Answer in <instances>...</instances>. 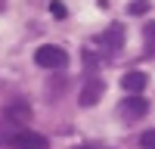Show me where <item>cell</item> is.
<instances>
[{"mask_svg":"<svg viewBox=\"0 0 155 149\" xmlns=\"http://www.w3.org/2000/svg\"><path fill=\"white\" fill-rule=\"evenodd\" d=\"M34 62L41 68H65L68 65V53L62 47H56V44H44V47H37Z\"/></svg>","mask_w":155,"mask_h":149,"instance_id":"cell-1","label":"cell"},{"mask_svg":"<svg viewBox=\"0 0 155 149\" xmlns=\"http://www.w3.org/2000/svg\"><path fill=\"white\" fill-rule=\"evenodd\" d=\"M146 112H149V103H146L143 96H134V93H130V96H124L121 103H118V115H121L124 121H140Z\"/></svg>","mask_w":155,"mask_h":149,"instance_id":"cell-2","label":"cell"},{"mask_svg":"<svg viewBox=\"0 0 155 149\" xmlns=\"http://www.w3.org/2000/svg\"><path fill=\"white\" fill-rule=\"evenodd\" d=\"M124 37H127V34H124V25H121V22H112L109 28H106V34L99 37V44L106 47L109 53H118V50L124 47Z\"/></svg>","mask_w":155,"mask_h":149,"instance_id":"cell-3","label":"cell"},{"mask_svg":"<svg viewBox=\"0 0 155 149\" xmlns=\"http://www.w3.org/2000/svg\"><path fill=\"white\" fill-rule=\"evenodd\" d=\"M102 93H106V84H102L99 78H90L84 87H81V106H96Z\"/></svg>","mask_w":155,"mask_h":149,"instance_id":"cell-4","label":"cell"},{"mask_svg":"<svg viewBox=\"0 0 155 149\" xmlns=\"http://www.w3.org/2000/svg\"><path fill=\"white\" fill-rule=\"evenodd\" d=\"M16 149H50V143H47V137H41V134H34V131H22L16 140Z\"/></svg>","mask_w":155,"mask_h":149,"instance_id":"cell-5","label":"cell"},{"mask_svg":"<svg viewBox=\"0 0 155 149\" xmlns=\"http://www.w3.org/2000/svg\"><path fill=\"white\" fill-rule=\"evenodd\" d=\"M146 84H149V78H146V71H127L124 78H121V87L127 93H134V96H140L146 90Z\"/></svg>","mask_w":155,"mask_h":149,"instance_id":"cell-6","label":"cell"},{"mask_svg":"<svg viewBox=\"0 0 155 149\" xmlns=\"http://www.w3.org/2000/svg\"><path fill=\"white\" fill-rule=\"evenodd\" d=\"M6 118H9L12 124H28V121H31V106L12 103V106H6Z\"/></svg>","mask_w":155,"mask_h":149,"instance_id":"cell-7","label":"cell"},{"mask_svg":"<svg viewBox=\"0 0 155 149\" xmlns=\"http://www.w3.org/2000/svg\"><path fill=\"white\" fill-rule=\"evenodd\" d=\"M143 53L149 59H155V22H149L143 28Z\"/></svg>","mask_w":155,"mask_h":149,"instance_id":"cell-8","label":"cell"},{"mask_svg":"<svg viewBox=\"0 0 155 149\" xmlns=\"http://www.w3.org/2000/svg\"><path fill=\"white\" fill-rule=\"evenodd\" d=\"M146 9H149V0H130V6H127L130 16H143Z\"/></svg>","mask_w":155,"mask_h":149,"instance_id":"cell-9","label":"cell"},{"mask_svg":"<svg viewBox=\"0 0 155 149\" xmlns=\"http://www.w3.org/2000/svg\"><path fill=\"white\" fill-rule=\"evenodd\" d=\"M50 12H53V19H65V3H62V0H50Z\"/></svg>","mask_w":155,"mask_h":149,"instance_id":"cell-10","label":"cell"},{"mask_svg":"<svg viewBox=\"0 0 155 149\" xmlns=\"http://www.w3.org/2000/svg\"><path fill=\"white\" fill-rule=\"evenodd\" d=\"M140 146H143V149H155V127H152V131H143Z\"/></svg>","mask_w":155,"mask_h":149,"instance_id":"cell-11","label":"cell"},{"mask_svg":"<svg viewBox=\"0 0 155 149\" xmlns=\"http://www.w3.org/2000/svg\"><path fill=\"white\" fill-rule=\"evenodd\" d=\"M3 9H6V0H0V12H3Z\"/></svg>","mask_w":155,"mask_h":149,"instance_id":"cell-12","label":"cell"},{"mask_svg":"<svg viewBox=\"0 0 155 149\" xmlns=\"http://www.w3.org/2000/svg\"><path fill=\"white\" fill-rule=\"evenodd\" d=\"M74 149H90V146H74Z\"/></svg>","mask_w":155,"mask_h":149,"instance_id":"cell-13","label":"cell"}]
</instances>
